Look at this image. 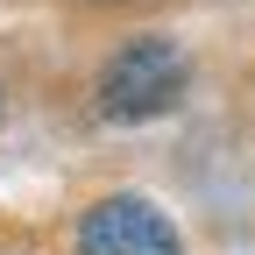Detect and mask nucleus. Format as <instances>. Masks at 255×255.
Returning <instances> with one entry per match:
<instances>
[{"label":"nucleus","mask_w":255,"mask_h":255,"mask_svg":"<svg viewBox=\"0 0 255 255\" xmlns=\"http://www.w3.org/2000/svg\"><path fill=\"white\" fill-rule=\"evenodd\" d=\"M191 78V64L170 36H135L128 50L107 57L100 71V114L107 121H149V114H170L177 92Z\"/></svg>","instance_id":"1"},{"label":"nucleus","mask_w":255,"mask_h":255,"mask_svg":"<svg viewBox=\"0 0 255 255\" xmlns=\"http://www.w3.org/2000/svg\"><path fill=\"white\" fill-rule=\"evenodd\" d=\"M78 255H184V248L149 199H100L78 220Z\"/></svg>","instance_id":"2"}]
</instances>
